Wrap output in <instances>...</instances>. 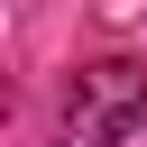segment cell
<instances>
[{"instance_id": "6da1fadb", "label": "cell", "mask_w": 147, "mask_h": 147, "mask_svg": "<svg viewBox=\"0 0 147 147\" xmlns=\"http://www.w3.org/2000/svg\"><path fill=\"white\" fill-rule=\"evenodd\" d=\"M147 119V64L138 55H101L64 83V110H55V138L64 147H119L129 129Z\"/></svg>"}]
</instances>
